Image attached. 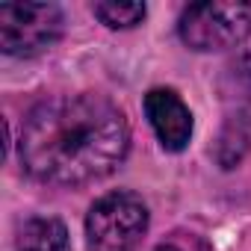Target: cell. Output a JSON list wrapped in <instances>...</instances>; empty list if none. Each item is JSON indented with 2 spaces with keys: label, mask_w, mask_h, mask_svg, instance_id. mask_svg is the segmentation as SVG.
I'll use <instances>...</instances> for the list:
<instances>
[{
  "label": "cell",
  "mask_w": 251,
  "mask_h": 251,
  "mask_svg": "<svg viewBox=\"0 0 251 251\" xmlns=\"http://www.w3.org/2000/svg\"><path fill=\"white\" fill-rule=\"evenodd\" d=\"M130 148L121 109L100 95H62L30 109L21 133V163L56 186H80L115 172Z\"/></svg>",
  "instance_id": "cell-1"
},
{
  "label": "cell",
  "mask_w": 251,
  "mask_h": 251,
  "mask_svg": "<svg viewBox=\"0 0 251 251\" xmlns=\"http://www.w3.org/2000/svg\"><path fill=\"white\" fill-rule=\"evenodd\" d=\"M148 230V207L136 192H109L86 216L89 251H136Z\"/></svg>",
  "instance_id": "cell-2"
},
{
  "label": "cell",
  "mask_w": 251,
  "mask_h": 251,
  "mask_svg": "<svg viewBox=\"0 0 251 251\" xmlns=\"http://www.w3.org/2000/svg\"><path fill=\"white\" fill-rule=\"evenodd\" d=\"M177 33L192 50H227L251 36V3L210 0L183 9Z\"/></svg>",
  "instance_id": "cell-3"
},
{
  "label": "cell",
  "mask_w": 251,
  "mask_h": 251,
  "mask_svg": "<svg viewBox=\"0 0 251 251\" xmlns=\"http://www.w3.org/2000/svg\"><path fill=\"white\" fill-rule=\"evenodd\" d=\"M62 24V9L56 3H3L0 48L9 56H36L59 42Z\"/></svg>",
  "instance_id": "cell-4"
},
{
  "label": "cell",
  "mask_w": 251,
  "mask_h": 251,
  "mask_svg": "<svg viewBox=\"0 0 251 251\" xmlns=\"http://www.w3.org/2000/svg\"><path fill=\"white\" fill-rule=\"evenodd\" d=\"M145 115L166 151H183L192 139V112L172 89H151L145 95Z\"/></svg>",
  "instance_id": "cell-5"
},
{
  "label": "cell",
  "mask_w": 251,
  "mask_h": 251,
  "mask_svg": "<svg viewBox=\"0 0 251 251\" xmlns=\"http://www.w3.org/2000/svg\"><path fill=\"white\" fill-rule=\"evenodd\" d=\"M18 251H71V239L59 219L33 216L18 230Z\"/></svg>",
  "instance_id": "cell-6"
},
{
  "label": "cell",
  "mask_w": 251,
  "mask_h": 251,
  "mask_svg": "<svg viewBox=\"0 0 251 251\" xmlns=\"http://www.w3.org/2000/svg\"><path fill=\"white\" fill-rule=\"evenodd\" d=\"M92 12L112 30H130L145 18V3H115V0H106V3H95Z\"/></svg>",
  "instance_id": "cell-7"
},
{
  "label": "cell",
  "mask_w": 251,
  "mask_h": 251,
  "mask_svg": "<svg viewBox=\"0 0 251 251\" xmlns=\"http://www.w3.org/2000/svg\"><path fill=\"white\" fill-rule=\"evenodd\" d=\"M154 251H210V245H207L201 236H195V233H183V230H177V233L166 236Z\"/></svg>",
  "instance_id": "cell-8"
},
{
  "label": "cell",
  "mask_w": 251,
  "mask_h": 251,
  "mask_svg": "<svg viewBox=\"0 0 251 251\" xmlns=\"http://www.w3.org/2000/svg\"><path fill=\"white\" fill-rule=\"evenodd\" d=\"M227 80H233V92H242V83H248V95H251V56H245L236 65H230L227 68Z\"/></svg>",
  "instance_id": "cell-9"
}]
</instances>
